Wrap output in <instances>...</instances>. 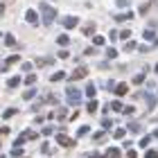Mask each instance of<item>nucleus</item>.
I'll return each instance as SVG.
<instances>
[{
	"label": "nucleus",
	"instance_id": "3",
	"mask_svg": "<svg viewBox=\"0 0 158 158\" xmlns=\"http://www.w3.org/2000/svg\"><path fill=\"white\" fill-rule=\"evenodd\" d=\"M63 27H66V30L77 27V18H75V16H66V18H63Z\"/></svg>",
	"mask_w": 158,
	"mask_h": 158
},
{
	"label": "nucleus",
	"instance_id": "5",
	"mask_svg": "<svg viewBox=\"0 0 158 158\" xmlns=\"http://www.w3.org/2000/svg\"><path fill=\"white\" fill-rule=\"evenodd\" d=\"M56 140H59L63 147H75V140H73V138H68V135H63V133H61V135H59Z\"/></svg>",
	"mask_w": 158,
	"mask_h": 158
},
{
	"label": "nucleus",
	"instance_id": "7",
	"mask_svg": "<svg viewBox=\"0 0 158 158\" xmlns=\"http://www.w3.org/2000/svg\"><path fill=\"white\" fill-rule=\"evenodd\" d=\"M86 75H88V70H86V68H77L73 77H75V79H81V77H86Z\"/></svg>",
	"mask_w": 158,
	"mask_h": 158
},
{
	"label": "nucleus",
	"instance_id": "18",
	"mask_svg": "<svg viewBox=\"0 0 158 158\" xmlns=\"http://www.w3.org/2000/svg\"><path fill=\"white\" fill-rule=\"evenodd\" d=\"M36 81V75H30V77H25V84H34Z\"/></svg>",
	"mask_w": 158,
	"mask_h": 158
},
{
	"label": "nucleus",
	"instance_id": "21",
	"mask_svg": "<svg viewBox=\"0 0 158 158\" xmlns=\"http://www.w3.org/2000/svg\"><path fill=\"white\" fill-rule=\"evenodd\" d=\"M156 156H158L156 149H149V152H147V158H156Z\"/></svg>",
	"mask_w": 158,
	"mask_h": 158
},
{
	"label": "nucleus",
	"instance_id": "22",
	"mask_svg": "<svg viewBox=\"0 0 158 158\" xmlns=\"http://www.w3.org/2000/svg\"><path fill=\"white\" fill-rule=\"evenodd\" d=\"M9 133V127H0V138H2V135H7Z\"/></svg>",
	"mask_w": 158,
	"mask_h": 158
},
{
	"label": "nucleus",
	"instance_id": "12",
	"mask_svg": "<svg viewBox=\"0 0 158 158\" xmlns=\"http://www.w3.org/2000/svg\"><path fill=\"white\" fill-rule=\"evenodd\" d=\"M11 156H14V158H20V156H23V149H20V147L11 149Z\"/></svg>",
	"mask_w": 158,
	"mask_h": 158
},
{
	"label": "nucleus",
	"instance_id": "29",
	"mask_svg": "<svg viewBox=\"0 0 158 158\" xmlns=\"http://www.w3.org/2000/svg\"><path fill=\"white\" fill-rule=\"evenodd\" d=\"M152 2H156V0H152Z\"/></svg>",
	"mask_w": 158,
	"mask_h": 158
},
{
	"label": "nucleus",
	"instance_id": "10",
	"mask_svg": "<svg viewBox=\"0 0 158 158\" xmlns=\"http://www.w3.org/2000/svg\"><path fill=\"white\" fill-rule=\"evenodd\" d=\"M95 32V23H88V25H84V34H93Z\"/></svg>",
	"mask_w": 158,
	"mask_h": 158
},
{
	"label": "nucleus",
	"instance_id": "27",
	"mask_svg": "<svg viewBox=\"0 0 158 158\" xmlns=\"http://www.w3.org/2000/svg\"><path fill=\"white\" fill-rule=\"evenodd\" d=\"M2 11H5V7H2V5H0V16H2Z\"/></svg>",
	"mask_w": 158,
	"mask_h": 158
},
{
	"label": "nucleus",
	"instance_id": "15",
	"mask_svg": "<svg viewBox=\"0 0 158 158\" xmlns=\"http://www.w3.org/2000/svg\"><path fill=\"white\" fill-rule=\"evenodd\" d=\"M86 95H88V97L95 95V88H93V84H88V88H86Z\"/></svg>",
	"mask_w": 158,
	"mask_h": 158
},
{
	"label": "nucleus",
	"instance_id": "14",
	"mask_svg": "<svg viewBox=\"0 0 158 158\" xmlns=\"http://www.w3.org/2000/svg\"><path fill=\"white\" fill-rule=\"evenodd\" d=\"M63 75H66V73H54V75H52V81H61Z\"/></svg>",
	"mask_w": 158,
	"mask_h": 158
},
{
	"label": "nucleus",
	"instance_id": "28",
	"mask_svg": "<svg viewBox=\"0 0 158 158\" xmlns=\"http://www.w3.org/2000/svg\"><path fill=\"white\" fill-rule=\"evenodd\" d=\"M93 158H99V156H93Z\"/></svg>",
	"mask_w": 158,
	"mask_h": 158
},
{
	"label": "nucleus",
	"instance_id": "26",
	"mask_svg": "<svg viewBox=\"0 0 158 158\" xmlns=\"http://www.w3.org/2000/svg\"><path fill=\"white\" fill-rule=\"evenodd\" d=\"M142 79H145V75H138V77H133V81L135 84H142Z\"/></svg>",
	"mask_w": 158,
	"mask_h": 158
},
{
	"label": "nucleus",
	"instance_id": "4",
	"mask_svg": "<svg viewBox=\"0 0 158 158\" xmlns=\"http://www.w3.org/2000/svg\"><path fill=\"white\" fill-rule=\"evenodd\" d=\"M25 18H27V23H30V25H36V23H39V14H36V11H32V9L25 14Z\"/></svg>",
	"mask_w": 158,
	"mask_h": 158
},
{
	"label": "nucleus",
	"instance_id": "9",
	"mask_svg": "<svg viewBox=\"0 0 158 158\" xmlns=\"http://www.w3.org/2000/svg\"><path fill=\"white\" fill-rule=\"evenodd\" d=\"M118 156H120V149H109L104 158H118Z\"/></svg>",
	"mask_w": 158,
	"mask_h": 158
},
{
	"label": "nucleus",
	"instance_id": "2",
	"mask_svg": "<svg viewBox=\"0 0 158 158\" xmlns=\"http://www.w3.org/2000/svg\"><path fill=\"white\" fill-rule=\"evenodd\" d=\"M66 93H68V102H70V104H79L81 95H79V90H77V88H68Z\"/></svg>",
	"mask_w": 158,
	"mask_h": 158
},
{
	"label": "nucleus",
	"instance_id": "6",
	"mask_svg": "<svg viewBox=\"0 0 158 158\" xmlns=\"http://www.w3.org/2000/svg\"><path fill=\"white\" fill-rule=\"evenodd\" d=\"M127 90H129V86H127V84H118V86H115V95H120V97H124V95H127Z\"/></svg>",
	"mask_w": 158,
	"mask_h": 158
},
{
	"label": "nucleus",
	"instance_id": "25",
	"mask_svg": "<svg viewBox=\"0 0 158 158\" xmlns=\"http://www.w3.org/2000/svg\"><path fill=\"white\" fill-rule=\"evenodd\" d=\"M95 109H97V102H90V104H88V111L95 113Z\"/></svg>",
	"mask_w": 158,
	"mask_h": 158
},
{
	"label": "nucleus",
	"instance_id": "17",
	"mask_svg": "<svg viewBox=\"0 0 158 158\" xmlns=\"http://www.w3.org/2000/svg\"><path fill=\"white\" fill-rule=\"evenodd\" d=\"M106 56H109V59H113V56H118V52L111 48V50H106Z\"/></svg>",
	"mask_w": 158,
	"mask_h": 158
},
{
	"label": "nucleus",
	"instance_id": "1",
	"mask_svg": "<svg viewBox=\"0 0 158 158\" xmlns=\"http://www.w3.org/2000/svg\"><path fill=\"white\" fill-rule=\"evenodd\" d=\"M41 11H43V23H45V25H52L54 18H56V11L52 9V7H48V5H41Z\"/></svg>",
	"mask_w": 158,
	"mask_h": 158
},
{
	"label": "nucleus",
	"instance_id": "23",
	"mask_svg": "<svg viewBox=\"0 0 158 158\" xmlns=\"http://www.w3.org/2000/svg\"><path fill=\"white\" fill-rule=\"evenodd\" d=\"M93 41H95V45H102V43H104L102 36H93Z\"/></svg>",
	"mask_w": 158,
	"mask_h": 158
},
{
	"label": "nucleus",
	"instance_id": "13",
	"mask_svg": "<svg viewBox=\"0 0 158 158\" xmlns=\"http://www.w3.org/2000/svg\"><path fill=\"white\" fill-rule=\"evenodd\" d=\"M34 95H36V90H34V88H30V90H27V93H25V95H23V97H25V99H32Z\"/></svg>",
	"mask_w": 158,
	"mask_h": 158
},
{
	"label": "nucleus",
	"instance_id": "16",
	"mask_svg": "<svg viewBox=\"0 0 158 158\" xmlns=\"http://www.w3.org/2000/svg\"><path fill=\"white\" fill-rule=\"evenodd\" d=\"M111 109H113V111H120V113H122V104H120V102H113V104H111Z\"/></svg>",
	"mask_w": 158,
	"mask_h": 158
},
{
	"label": "nucleus",
	"instance_id": "8",
	"mask_svg": "<svg viewBox=\"0 0 158 158\" xmlns=\"http://www.w3.org/2000/svg\"><path fill=\"white\" fill-rule=\"evenodd\" d=\"M18 84H20V77H11L9 81H7V86H9V88H16Z\"/></svg>",
	"mask_w": 158,
	"mask_h": 158
},
{
	"label": "nucleus",
	"instance_id": "24",
	"mask_svg": "<svg viewBox=\"0 0 158 158\" xmlns=\"http://www.w3.org/2000/svg\"><path fill=\"white\" fill-rule=\"evenodd\" d=\"M20 61V56L18 54H14V56H9V63H18Z\"/></svg>",
	"mask_w": 158,
	"mask_h": 158
},
{
	"label": "nucleus",
	"instance_id": "11",
	"mask_svg": "<svg viewBox=\"0 0 158 158\" xmlns=\"http://www.w3.org/2000/svg\"><path fill=\"white\" fill-rule=\"evenodd\" d=\"M68 34H61V36H59V45H68Z\"/></svg>",
	"mask_w": 158,
	"mask_h": 158
},
{
	"label": "nucleus",
	"instance_id": "19",
	"mask_svg": "<svg viewBox=\"0 0 158 158\" xmlns=\"http://www.w3.org/2000/svg\"><path fill=\"white\" fill-rule=\"evenodd\" d=\"M5 43H7V45H14V36H11V34H7V36H5Z\"/></svg>",
	"mask_w": 158,
	"mask_h": 158
},
{
	"label": "nucleus",
	"instance_id": "20",
	"mask_svg": "<svg viewBox=\"0 0 158 158\" xmlns=\"http://www.w3.org/2000/svg\"><path fill=\"white\" fill-rule=\"evenodd\" d=\"M14 113H16V109H7V111H5V120H7V118H11Z\"/></svg>",
	"mask_w": 158,
	"mask_h": 158
}]
</instances>
